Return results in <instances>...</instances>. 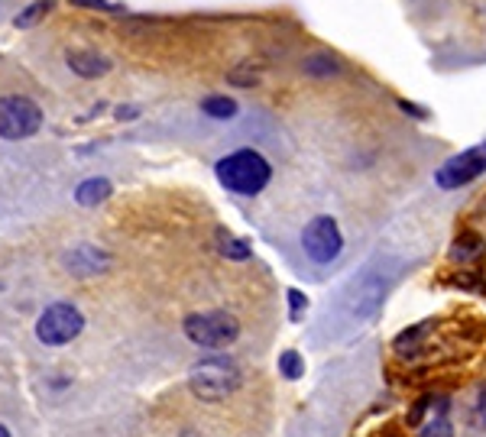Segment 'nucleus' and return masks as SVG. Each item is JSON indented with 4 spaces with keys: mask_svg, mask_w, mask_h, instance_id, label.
<instances>
[{
    "mask_svg": "<svg viewBox=\"0 0 486 437\" xmlns=\"http://www.w3.org/2000/svg\"><path fill=\"white\" fill-rule=\"evenodd\" d=\"M389 437H396V434H389Z\"/></svg>",
    "mask_w": 486,
    "mask_h": 437,
    "instance_id": "obj_28",
    "label": "nucleus"
},
{
    "mask_svg": "<svg viewBox=\"0 0 486 437\" xmlns=\"http://www.w3.org/2000/svg\"><path fill=\"white\" fill-rule=\"evenodd\" d=\"M110 195H114L110 179H85L78 188H75V201H78L81 207H98V205H104Z\"/></svg>",
    "mask_w": 486,
    "mask_h": 437,
    "instance_id": "obj_13",
    "label": "nucleus"
},
{
    "mask_svg": "<svg viewBox=\"0 0 486 437\" xmlns=\"http://www.w3.org/2000/svg\"><path fill=\"white\" fill-rule=\"evenodd\" d=\"M75 7H88V10H108V13H120V4H110V0H72Z\"/></svg>",
    "mask_w": 486,
    "mask_h": 437,
    "instance_id": "obj_23",
    "label": "nucleus"
},
{
    "mask_svg": "<svg viewBox=\"0 0 486 437\" xmlns=\"http://www.w3.org/2000/svg\"><path fill=\"white\" fill-rule=\"evenodd\" d=\"M43 126V110L33 98L23 94H4L0 98V140H29Z\"/></svg>",
    "mask_w": 486,
    "mask_h": 437,
    "instance_id": "obj_4",
    "label": "nucleus"
},
{
    "mask_svg": "<svg viewBox=\"0 0 486 437\" xmlns=\"http://www.w3.org/2000/svg\"><path fill=\"white\" fill-rule=\"evenodd\" d=\"M81 330H85V314L69 302L49 304L36 321V337L45 347H65V344H72L78 337Z\"/></svg>",
    "mask_w": 486,
    "mask_h": 437,
    "instance_id": "obj_6",
    "label": "nucleus"
},
{
    "mask_svg": "<svg viewBox=\"0 0 486 437\" xmlns=\"http://www.w3.org/2000/svg\"><path fill=\"white\" fill-rule=\"evenodd\" d=\"M302 72H305L308 78H334V75L344 72V65L337 62L331 53H315L302 62Z\"/></svg>",
    "mask_w": 486,
    "mask_h": 437,
    "instance_id": "obj_14",
    "label": "nucleus"
},
{
    "mask_svg": "<svg viewBox=\"0 0 486 437\" xmlns=\"http://www.w3.org/2000/svg\"><path fill=\"white\" fill-rule=\"evenodd\" d=\"M55 7V0H33L27 10H20L17 17H13V27L17 29H29L36 27V23H43L45 17H49V10Z\"/></svg>",
    "mask_w": 486,
    "mask_h": 437,
    "instance_id": "obj_16",
    "label": "nucleus"
},
{
    "mask_svg": "<svg viewBox=\"0 0 486 437\" xmlns=\"http://www.w3.org/2000/svg\"><path fill=\"white\" fill-rule=\"evenodd\" d=\"M62 266L72 272V276H98L110 266V253L91 247V243H81V247H72V250L62 256Z\"/></svg>",
    "mask_w": 486,
    "mask_h": 437,
    "instance_id": "obj_9",
    "label": "nucleus"
},
{
    "mask_svg": "<svg viewBox=\"0 0 486 437\" xmlns=\"http://www.w3.org/2000/svg\"><path fill=\"white\" fill-rule=\"evenodd\" d=\"M474 421H477L480 428L486 431V383H483V389H480V395H477V405H474Z\"/></svg>",
    "mask_w": 486,
    "mask_h": 437,
    "instance_id": "obj_24",
    "label": "nucleus"
},
{
    "mask_svg": "<svg viewBox=\"0 0 486 437\" xmlns=\"http://www.w3.org/2000/svg\"><path fill=\"white\" fill-rule=\"evenodd\" d=\"M65 65H69L78 78H101V75L110 72V59L101 55L98 49H69V53H65Z\"/></svg>",
    "mask_w": 486,
    "mask_h": 437,
    "instance_id": "obj_11",
    "label": "nucleus"
},
{
    "mask_svg": "<svg viewBox=\"0 0 486 437\" xmlns=\"http://www.w3.org/2000/svg\"><path fill=\"white\" fill-rule=\"evenodd\" d=\"M114 117H117V120H136V117H140V108H136V104H126V108L114 110Z\"/></svg>",
    "mask_w": 486,
    "mask_h": 437,
    "instance_id": "obj_25",
    "label": "nucleus"
},
{
    "mask_svg": "<svg viewBox=\"0 0 486 437\" xmlns=\"http://www.w3.org/2000/svg\"><path fill=\"white\" fill-rule=\"evenodd\" d=\"M428 411H434V395H422V399H418L412 409H409V415H405V418H409V425H412V428H418Z\"/></svg>",
    "mask_w": 486,
    "mask_h": 437,
    "instance_id": "obj_21",
    "label": "nucleus"
},
{
    "mask_svg": "<svg viewBox=\"0 0 486 437\" xmlns=\"http://www.w3.org/2000/svg\"><path fill=\"white\" fill-rule=\"evenodd\" d=\"M260 78H263V72L253 62H240L227 72V85H234V88H256Z\"/></svg>",
    "mask_w": 486,
    "mask_h": 437,
    "instance_id": "obj_18",
    "label": "nucleus"
},
{
    "mask_svg": "<svg viewBox=\"0 0 486 437\" xmlns=\"http://www.w3.org/2000/svg\"><path fill=\"white\" fill-rule=\"evenodd\" d=\"M217 182L240 198H256L272 182V166L260 150H234L215 166Z\"/></svg>",
    "mask_w": 486,
    "mask_h": 437,
    "instance_id": "obj_1",
    "label": "nucleus"
},
{
    "mask_svg": "<svg viewBox=\"0 0 486 437\" xmlns=\"http://www.w3.org/2000/svg\"><path fill=\"white\" fill-rule=\"evenodd\" d=\"M480 175H486V143L470 146V150L450 156L444 166H438L434 185L444 188V191H454V188H464L470 185V182H477Z\"/></svg>",
    "mask_w": 486,
    "mask_h": 437,
    "instance_id": "obj_7",
    "label": "nucleus"
},
{
    "mask_svg": "<svg viewBox=\"0 0 486 437\" xmlns=\"http://www.w3.org/2000/svg\"><path fill=\"white\" fill-rule=\"evenodd\" d=\"M217 250L224 253L227 259H234V263H243V259H250V243L240 240V237H234V233L227 231H217Z\"/></svg>",
    "mask_w": 486,
    "mask_h": 437,
    "instance_id": "obj_17",
    "label": "nucleus"
},
{
    "mask_svg": "<svg viewBox=\"0 0 486 437\" xmlns=\"http://www.w3.org/2000/svg\"><path fill=\"white\" fill-rule=\"evenodd\" d=\"M237 101L227 98V94H211V98L201 101V114H207L211 120H231V117H237Z\"/></svg>",
    "mask_w": 486,
    "mask_h": 437,
    "instance_id": "obj_15",
    "label": "nucleus"
},
{
    "mask_svg": "<svg viewBox=\"0 0 486 437\" xmlns=\"http://www.w3.org/2000/svg\"><path fill=\"white\" fill-rule=\"evenodd\" d=\"M399 108H402L405 114H412V117H425V110H418L415 104H409V101H399Z\"/></svg>",
    "mask_w": 486,
    "mask_h": 437,
    "instance_id": "obj_26",
    "label": "nucleus"
},
{
    "mask_svg": "<svg viewBox=\"0 0 486 437\" xmlns=\"http://www.w3.org/2000/svg\"><path fill=\"white\" fill-rule=\"evenodd\" d=\"M418 437H454V425H450L448 415H432L418 428Z\"/></svg>",
    "mask_w": 486,
    "mask_h": 437,
    "instance_id": "obj_20",
    "label": "nucleus"
},
{
    "mask_svg": "<svg viewBox=\"0 0 486 437\" xmlns=\"http://www.w3.org/2000/svg\"><path fill=\"white\" fill-rule=\"evenodd\" d=\"M483 253H486V240H483V237H480V233H474V231H464L458 240L450 243L448 256H450V263H458V266H474V263H480V259H483Z\"/></svg>",
    "mask_w": 486,
    "mask_h": 437,
    "instance_id": "obj_12",
    "label": "nucleus"
},
{
    "mask_svg": "<svg viewBox=\"0 0 486 437\" xmlns=\"http://www.w3.org/2000/svg\"><path fill=\"white\" fill-rule=\"evenodd\" d=\"M279 376L288 383H298L305 376V360H302L298 350H282L279 353Z\"/></svg>",
    "mask_w": 486,
    "mask_h": 437,
    "instance_id": "obj_19",
    "label": "nucleus"
},
{
    "mask_svg": "<svg viewBox=\"0 0 486 437\" xmlns=\"http://www.w3.org/2000/svg\"><path fill=\"white\" fill-rule=\"evenodd\" d=\"M434 330V321H418L412 324V328H405L402 334H399L396 340H393V353H396L399 360H405V363H412V360H418L428 350V334Z\"/></svg>",
    "mask_w": 486,
    "mask_h": 437,
    "instance_id": "obj_10",
    "label": "nucleus"
},
{
    "mask_svg": "<svg viewBox=\"0 0 486 437\" xmlns=\"http://www.w3.org/2000/svg\"><path fill=\"white\" fill-rule=\"evenodd\" d=\"M189 389L201 401H224L240 389V366L224 353L201 357L189 369Z\"/></svg>",
    "mask_w": 486,
    "mask_h": 437,
    "instance_id": "obj_2",
    "label": "nucleus"
},
{
    "mask_svg": "<svg viewBox=\"0 0 486 437\" xmlns=\"http://www.w3.org/2000/svg\"><path fill=\"white\" fill-rule=\"evenodd\" d=\"M0 437H10V431H7V425H0Z\"/></svg>",
    "mask_w": 486,
    "mask_h": 437,
    "instance_id": "obj_27",
    "label": "nucleus"
},
{
    "mask_svg": "<svg viewBox=\"0 0 486 437\" xmlns=\"http://www.w3.org/2000/svg\"><path fill=\"white\" fill-rule=\"evenodd\" d=\"M386 288H389V279L379 276V272H367L353 282L351 295H347V308H351L353 318H373L379 312V304L386 298Z\"/></svg>",
    "mask_w": 486,
    "mask_h": 437,
    "instance_id": "obj_8",
    "label": "nucleus"
},
{
    "mask_svg": "<svg viewBox=\"0 0 486 437\" xmlns=\"http://www.w3.org/2000/svg\"><path fill=\"white\" fill-rule=\"evenodd\" d=\"M302 250L312 263L318 266H328L334 259L344 253V233H341V223L337 217L331 214H318L305 223V231H302Z\"/></svg>",
    "mask_w": 486,
    "mask_h": 437,
    "instance_id": "obj_5",
    "label": "nucleus"
},
{
    "mask_svg": "<svg viewBox=\"0 0 486 437\" xmlns=\"http://www.w3.org/2000/svg\"><path fill=\"white\" fill-rule=\"evenodd\" d=\"M288 318L292 321H302V314L308 312V295H302L298 288H288Z\"/></svg>",
    "mask_w": 486,
    "mask_h": 437,
    "instance_id": "obj_22",
    "label": "nucleus"
},
{
    "mask_svg": "<svg viewBox=\"0 0 486 437\" xmlns=\"http://www.w3.org/2000/svg\"><path fill=\"white\" fill-rule=\"evenodd\" d=\"M182 330H185V337L201 350H211V353H221L227 350L231 344H237L240 337V321H237L231 312H195L189 314L185 321H182Z\"/></svg>",
    "mask_w": 486,
    "mask_h": 437,
    "instance_id": "obj_3",
    "label": "nucleus"
}]
</instances>
